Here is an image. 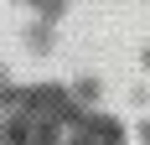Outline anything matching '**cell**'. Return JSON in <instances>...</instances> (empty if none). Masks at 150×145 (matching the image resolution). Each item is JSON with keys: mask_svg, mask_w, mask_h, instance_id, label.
Segmentation results:
<instances>
[]
</instances>
